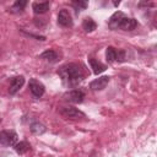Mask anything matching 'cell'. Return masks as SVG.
Segmentation results:
<instances>
[{"label":"cell","mask_w":157,"mask_h":157,"mask_svg":"<svg viewBox=\"0 0 157 157\" xmlns=\"http://www.w3.org/2000/svg\"><path fill=\"white\" fill-rule=\"evenodd\" d=\"M58 74L60 75L63 82L66 86H76L77 83H80L83 80V70L81 67V65L71 63V64H66L64 66H61L58 71Z\"/></svg>","instance_id":"6da1fadb"},{"label":"cell","mask_w":157,"mask_h":157,"mask_svg":"<svg viewBox=\"0 0 157 157\" xmlns=\"http://www.w3.org/2000/svg\"><path fill=\"white\" fill-rule=\"evenodd\" d=\"M17 142V134L12 130L0 131V144L4 146H15Z\"/></svg>","instance_id":"7a4b0ae2"},{"label":"cell","mask_w":157,"mask_h":157,"mask_svg":"<svg viewBox=\"0 0 157 157\" xmlns=\"http://www.w3.org/2000/svg\"><path fill=\"white\" fill-rule=\"evenodd\" d=\"M59 113L64 118H69V119L85 118V114L81 110H78L77 108H74V107H60L59 108Z\"/></svg>","instance_id":"3957f363"},{"label":"cell","mask_w":157,"mask_h":157,"mask_svg":"<svg viewBox=\"0 0 157 157\" xmlns=\"http://www.w3.org/2000/svg\"><path fill=\"white\" fill-rule=\"evenodd\" d=\"M29 91L32 93V96L34 98H40L43 94H44V85L42 82H39L38 80L36 78H31L29 80Z\"/></svg>","instance_id":"277c9868"},{"label":"cell","mask_w":157,"mask_h":157,"mask_svg":"<svg viewBox=\"0 0 157 157\" xmlns=\"http://www.w3.org/2000/svg\"><path fill=\"white\" fill-rule=\"evenodd\" d=\"M65 101L71 102V103H81L85 98V93L81 90H71L64 94Z\"/></svg>","instance_id":"5b68a950"},{"label":"cell","mask_w":157,"mask_h":157,"mask_svg":"<svg viewBox=\"0 0 157 157\" xmlns=\"http://www.w3.org/2000/svg\"><path fill=\"white\" fill-rule=\"evenodd\" d=\"M136 26H137V22H136L135 18H132V17H126V16L124 15V16L120 18V21H119L117 29L119 28V29H123V31H131V29L136 28Z\"/></svg>","instance_id":"8992f818"},{"label":"cell","mask_w":157,"mask_h":157,"mask_svg":"<svg viewBox=\"0 0 157 157\" xmlns=\"http://www.w3.org/2000/svg\"><path fill=\"white\" fill-rule=\"evenodd\" d=\"M58 23L61 27H71L72 26L71 15L69 13V11L66 9H63V10L59 11V13H58Z\"/></svg>","instance_id":"52a82bcc"},{"label":"cell","mask_w":157,"mask_h":157,"mask_svg":"<svg viewBox=\"0 0 157 157\" xmlns=\"http://www.w3.org/2000/svg\"><path fill=\"white\" fill-rule=\"evenodd\" d=\"M23 83H25V77L23 76H15L10 82L9 93L10 94H16L20 91V88L23 86Z\"/></svg>","instance_id":"ba28073f"},{"label":"cell","mask_w":157,"mask_h":157,"mask_svg":"<svg viewBox=\"0 0 157 157\" xmlns=\"http://www.w3.org/2000/svg\"><path fill=\"white\" fill-rule=\"evenodd\" d=\"M109 76H102V77H98L96 80H93L91 83H90V88L93 90V91H101L103 88H105V86L108 85L109 82Z\"/></svg>","instance_id":"9c48e42d"},{"label":"cell","mask_w":157,"mask_h":157,"mask_svg":"<svg viewBox=\"0 0 157 157\" xmlns=\"http://www.w3.org/2000/svg\"><path fill=\"white\" fill-rule=\"evenodd\" d=\"M50 4L49 1H42V2H33L32 4V9L34 11V13H44L49 10Z\"/></svg>","instance_id":"30bf717a"},{"label":"cell","mask_w":157,"mask_h":157,"mask_svg":"<svg viewBox=\"0 0 157 157\" xmlns=\"http://www.w3.org/2000/svg\"><path fill=\"white\" fill-rule=\"evenodd\" d=\"M88 61H90V64H91V69H92L93 74H96V75L103 72V71L107 69L105 65H103L102 63H99L98 60H96V59H93V58H90Z\"/></svg>","instance_id":"8fae6325"},{"label":"cell","mask_w":157,"mask_h":157,"mask_svg":"<svg viewBox=\"0 0 157 157\" xmlns=\"http://www.w3.org/2000/svg\"><path fill=\"white\" fill-rule=\"evenodd\" d=\"M82 28H83L86 32H92V31H94V29L97 28V23H96L92 18L86 17V18L82 21Z\"/></svg>","instance_id":"7c38bea8"},{"label":"cell","mask_w":157,"mask_h":157,"mask_svg":"<svg viewBox=\"0 0 157 157\" xmlns=\"http://www.w3.org/2000/svg\"><path fill=\"white\" fill-rule=\"evenodd\" d=\"M39 58H40V59H44V60H47V61L53 63V61H56V59H58V54H56V52L49 49V50L43 52V53L40 54Z\"/></svg>","instance_id":"4fadbf2b"},{"label":"cell","mask_w":157,"mask_h":157,"mask_svg":"<svg viewBox=\"0 0 157 157\" xmlns=\"http://www.w3.org/2000/svg\"><path fill=\"white\" fill-rule=\"evenodd\" d=\"M26 5H27V1H26V0H17V1H15V4L11 6L10 11H11L12 13H18V12H22Z\"/></svg>","instance_id":"5bb4252c"},{"label":"cell","mask_w":157,"mask_h":157,"mask_svg":"<svg viewBox=\"0 0 157 157\" xmlns=\"http://www.w3.org/2000/svg\"><path fill=\"white\" fill-rule=\"evenodd\" d=\"M29 129H31V131H32L33 134H36V135H40V134H43V132L45 131V126H44L42 123H39V121L32 123L31 126H29Z\"/></svg>","instance_id":"9a60e30c"},{"label":"cell","mask_w":157,"mask_h":157,"mask_svg":"<svg viewBox=\"0 0 157 157\" xmlns=\"http://www.w3.org/2000/svg\"><path fill=\"white\" fill-rule=\"evenodd\" d=\"M29 148H31V146H29V144L26 142V141H21V142H18V144L15 145V151H16L17 153H20V155L26 153L27 151H29Z\"/></svg>","instance_id":"2e32d148"},{"label":"cell","mask_w":157,"mask_h":157,"mask_svg":"<svg viewBox=\"0 0 157 157\" xmlns=\"http://www.w3.org/2000/svg\"><path fill=\"white\" fill-rule=\"evenodd\" d=\"M105 59L108 63H114L117 59V49L113 47H108L105 50Z\"/></svg>","instance_id":"e0dca14e"},{"label":"cell","mask_w":157,"mask_h":157,"mask_svg":"<svg viewBox=\"0 0 157 157\" xmlns=\"http://www.w3.org/2000/svg\"><path fill=\"white\" fill-rule=\"evenodd\" d=\"M87 2L86 1H81V0H76V1H72V6L75 7V10L78 12L80 10H85L87 7Z\"/></svg>","instance_id":"ac0fdd59"},{"label":"cell","mask_w":157,"mask_h":157,"mask_svg":"<svg viewBox=\"0 0 157 157\" xmlns=\"http://www.w3.org/2000/svg\"><path fill=\"white\" fill-rule=\"evenodd\" d=\"M124 60H125V52L124 50H117V59H115V61L121 63Z\"/></svg>","instance_id":"d6986e66"}]
</instances>
